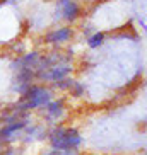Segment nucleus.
<instances>
[{"label":"nucleus","instance_id":"nucleus-7","mask_svg":"<svg viewBox=\"0 0 147 155\" xmlns=\"http://www.w3.org/2000/svg\"><path fill=\"white\" fill-rule=\"evenodd\" d=\"M63 111V101H53V102H48L46 104V114L51 116V118H58Z\"/></svg>","mask_w":147,"mask_h":155},{"label":"nucleus","instance_id":"nucleus-4","mask_svg":"<svg viewBox=\"0 0 147 155\" xmlns=\"http://www.w3.org/2000/svg\"><path fill=\"white\" fill-rule=\"evenodd\" d=\"M70 29L67 28H62V29H56V31L50 32L48 36H46V43H62V41H67L70 38Z\"/></svg>","mask_w":147,"mask_h":155},{"label":"nucleus","instance_id":"nucleus-1","mask_svg":"<svg viewBox=\"0 0 147 155\" xmlns=\"http://www.w3.org/2000/svg\"><path fill=\"white\" fill-rule=\"evenodd\" d=\"M50 141L53 150H70V148H77L82 143V138L79 137V133L75 130L55 128L50 133Z\"/></svg>","mask_w":147,"mask_h":155},{"label":"nucleus","instance_id":"nucleus-2","mask_svg":"<svg viewBox=\"0 0 147 155\" xmlns=\"http://www.w3.org/2000/svg\"><path fill=\"white\" fill-rule=\"evenodd\" d=\"M51 101V94L45 87H31L26 94V102L22 104V109H34L39 106H46Z\"/></svg>","mask_w":147,"mask_h":155},{"label":"nucleus","instance_id":"nucleus-3","mask_svg":"<svg viewBox=\"0 0 147 155\" xmlns=\"http://www.w3.org/2000/svg\"><path fill=\"white\" fill-rule=\"evenodd\" d=\"M70 70H72L70 67H53V68H50L48 73H43L41 77L48 78V80H55V82H58V80L65 78V75H67Z\"/></svg>","mask_w":147,"mask_h":155},{"label":"nucleus","instance_id":"nucleus-8","mask_svg":"<svg viewBox=\"0 0 147 155\" xmlns=\"http://www.w3.org/2000/svg\"><path fill=\"white\" fill-rule=\"evenodd\" d=\"M103 39H104L103 32H96L94 36H91V38L87 39L89 48H97V46H101V45H103Z\"/></svg>","mask_w":147,"mask_h":155},{"label":"nucleus","instance_id":"nucleus-9","mask_svg":"<svg viewBox=\"0 0 147 155\" xmlns=\"http://www.w3.org/2000/svg\"><path fill=\"white\" fill-rule=\"evenodd\" d=\"M48 155H77L75 148H70V150H51Z\"/></svg>","mask_w":147,"mask_h":155},{"label":"nucleus","instance_id":"nucleus-6","mask_svg":"<svg viewBox=\"0 0 147 155\" xmlns=\"http://www.w3.org/2000/svg\"><path fill=\"white\" fill-rule=\"evenodd\" d=\"M26 126V121H15V123L12 124H7V126L0 131V140H4V138H9L14 135V131H17V130H22V128Z\"/></svg>","mask_w":147,"mask_h":155},{"label":"nucleus","instance_id":"nucleus-5","mask_svg":"<svg viewBox=\"0 0 147 155\" xmlns=\"http://www.w3.org/2000/svg\"><path fill=\"white\" fill-rule=\"evenodd\" d=\"M60 7H63V14H65V19L69 21H74L79 14V7L75 2H70V0H62L60 2Z\"/></svg>","mask_w":147,"mask_h":155}]
</instances>
